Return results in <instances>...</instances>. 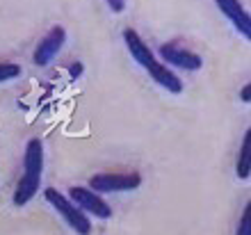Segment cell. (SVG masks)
Returning a JSON list of instances; mask_svg holds the SVG:
<instances>
[{
  "label": "cell",
  "mask_w": 251,
  "mask_h": 235,
  "mask_svg": "<svg viewBox=\"0 0 251 235\" xmlns=\"http://www.w3.org/2000/svg\"><path fill=\"white\" fill-rule=\"evenodd\" d=\"M124 41H126V46H128V51H130L132 59H135V62H137V64L142 66V69H144V71L149 73L160 87H165L167 92H172V94L183 92V82H180V78L153 57L151 48L146 46L144 41H142V37H139L132 27H126L124 30Z\"/></svg>",
  "instance_id": "6da1fadb"
},
{
  "label": "cell",
  "mask_w": 251,
  "mask_h": 235,
  "mask_svg": "<svg viewBox=\"0 0 251 235\" xmlns=\"http://www.w3.org/2000/svg\"><path fill=\"white\" fill-rule=\"evenodd\" d=\"M44 196H46V201L50 203L62 217H64V222L69 224L78 235H89L92 233V219H89V217H87L85 212L71 201V199H66L64 194H60L55 187H46L44 189Z\"/></svg>",
  "instance_id": "7a4b0ae2"
},
{
  "label": "cell",
  "mask_w": 251,
  "mask_h": 235,
  "mask_svg": "<svg viewBox=\"0 0 251 235\" xmlns=\"http://www.w3.org/2000/svg\"><path fill=\"white\" fill-rule=\"evenodd\" d=\"M142 185V176L137 171L132 174H96L89 178V189L92 192H130Z\"/></svg>",
  "instance_id": "3957f363"
},
{
  "label": "cell",
  "mask_w": 251,
  "mask_h": 235,
  "mask_svg": "<svg viewBox=\"0 0 251 235\" xmlns=\"http://www.w3.org/2000/svg\"><path fill=\"white\" fill-rule=\"evenodd\" d=\"M69 196H71V201L75 203L82 212H89V215L99 217V219H110V217H112V208H110L96 192H92L89 187H78V185H73V187L69 189Z\"/></svg>",
  "instance_id": "277c9868"
},
{
  "label": "cell",
  "mask_w": 251,
  "mask_h": 235,
  "mask_svg": "<svg viewBox=\"0 0 251 235\" xmlns=\"http://www.w3.org/2000/svg\"><path fill=\"white\" fill-rule=\"evenodd\" d=\"M158 55L162 57L165 64L178 66V69H187V71H199L203 66V59L197 52L187 51V48H180L176 44H162L158 48Z\"/></svg>",
  "instance_id": "5b68a950"
},
{
  "label": "cell",
  "mask_w": 251,
  "mask_h": 235,
  "mask_svg": "<svg viewBox=\"0 0 251 235\" xmlns=\"http://www.w3.org/2000/svg\"><path fill=\"white\" fill-rule=\"evenodd\" d=\"M64 41H66V30L62 26H53V27H50V32H48L46 37L39 41V46H37V51H34V55H32L34 64H37V66L50 64V59H53L55 55L62 51Z\"/></svg>",
  "instance_id": "8992f818"
},
{
  "label": "cell",
  "mask_w": 251,
  "mask_h": 235,
  "mask_svg": "<svg viewBox=\"0 0 251 235\" xmlns=\"http://www.w3.org/2000/svg\"><path fill=\"white\" fill-rule=\"evenodd\" d=\"M215 2L222 9V14L235 26V30L245 39H251V19H249V12L242 7V2L240 0H215Z\"/></svg>",
  "instance_id": "52a82bcc"
},
{
  "label": "cell",
  "mask_w": 251,
  "mask_h": 235,
  "mask_svg": "<svg viewBox=\"0 0 251 235\" xmlns=\"http://www.w3.org/2000/svg\"><path fill=\"white\" fill-rule=\"evenodd\" d=\"M23 169H25L23 176L39 178L41 181V171H44V146H41V139L32 137L27 142L25 156H23Z\"/></svg>",
  "instance_id": "ba28073f"
},
{
  "label": "cell",
  "mask_w": 251,
  "mask_h": 235,
  "mask_svg": "<svg viewBox=\"0 0 251 235\" xmlns=\"http://www.w3.org/2000/svg\"><path fill=\"white\" fill-rule=\"evenodd\" d=\"M249 156H251V131H247L245 137H242V149H240V156H238V167H235L238 178H242V181L249 178V171H251Z\"/></svg>",
  "instance_id": "9c48e42d"
},
{
  "label": "cell",
  "mask_w": 251,
  "mask_h": 235,
  "mask_svg": "<svg viewBox=\"0 0 251 235\" xmlns=\"http://www.w3.org/2000/svg\"><path fill=\"white\" fill-rule=\"evenodd\" d=\"M21 76V66L12 64V62H0V82H7V80H14Z\"/></svg>",
  "instance_id": "30bf717a"
},
{
  "label": "cell",
  "mask_w": 251,
  "mask_h": 235,
  "mask_svg": "<svg viewBox=\"0 0 251 235\" xmlns=\"http://www.w3.org/2000/svg\"><path fill=\"white\" fill-rule=\"evenodd\" d=\"M235 235H251V203H247L245 210H242V217H240V222H238Z\"/></svg>",
  "instance_id": "8fae6325"
},
{
  "label": "cell",
  "mask_w": 251,
  "mask_h": 235,
  "mask_svg": "<svg viewBox=\"0 0 251 235\" xmlns=\"http://www.w3.org/2000/svg\"><path fill=\"white\" fill-rule=\"evenodd\" d=\"M105 2H107V7H110L114 14H121L126 9V0H105Z\"/></svg>",
  "instance_id": "7c38bea8"
},
{
  "label": "cell",
  "mask_w": 251,
  "mask_h": 235,
  "mask_svg": "<svg viewBox=\"0 0 251 235\" xmlns=\"http://www.w3.org/2000/svg\"><path fill=\"white\" fill-rule=\"evenodd\" d=\"M240 98H242V103H249V101H251V85H245V87H242V92H240Z\"/></svg>",
  "instance_id": "4fadbf2b"
},
{
  "label": "cell",
  "mask_w": 251,
  "mask_h": 235,
  "mask_svg": "<svg viewBox=\"0 0 251 235\" xmlns=\"http://www.w3.org/2000/svg\"><path fill=\"white\" fill-rule=\"evenodd\" d=\"M80 73H82V64H80V62H75V64L71 66V76L75 78V76H80Z\"/></svg>",
  "instance_id": "5bb4252c"
}]
</instances>
